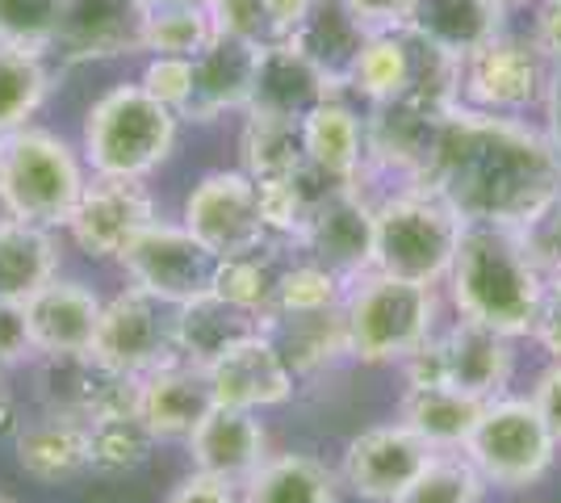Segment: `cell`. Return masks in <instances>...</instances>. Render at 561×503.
<instances>
[{
	"label": "cell",
	"mask_w": 561,
	"mask_h": 503,
	"mask_svg": "<svg viewBox=\"0 0 561 503\" xmlns=\"http://www.w3.org/2000/svg\"><path fill=\"white\" fill-rule=\"evenodd\" d=\"M0 399H4V365H0Z\"/></svg>",
	"instance_id": "db71d44e"
},
{
	"label": "cell",
	"mask_w": 561,
	"mask_h": 503,
	"mask_svg": "<svg viewBox=\"0 0 561 503\" xmlns=\"http://www.w3.org/2000/svg\"><path fill=\"white\" fill-rule=\"evenodd\" d=\"M549 59L537 43H519L499 34L494 43L461 59V105L482 114H524L549 89Z\"/></svg>",
	"instance_id": "7c38bea8"
},
{
	"label": "cell",
	"mask_w": 561,
	"mask_h": 503,
	"mask_svg": "<svg viewBox=\"0 0 561 503\" xmlns=\"http://www.w3.org/2000/svg\"><path fill=\"white\" fill-rule=\"evenodd\" d=\"M524 236H528V252L537 256L545 277H561V197L533 227H524Z\"/></svg>",
	"instance_id": "7bdbcfd3"
},
{
	"label": "cell",
	"mask_w": 561,
	"mask_h": 503,
	"mask_svg": "<svg viewBox=\"0 0 561 503\" xmlns=\"http://www.w3.org/2000/svg\"><path fill=\"white\" fill-rule=\"evenodd\" d=\"M126 282L142 294H151L164 307H185L193 298L214 289V256L206 243L188 231L185 222H164L156 218L130 240V248L117 256Z\"/></svg>",
	"instance_id": "9c48e42d"
},
{
	"label": "cell",
	"mask_w": 561,
	"mask_h": 503,
	"mask_svg": "<svg viewBox=\"0 0 561 503\" xmlns=\"http://www.w3.org/2000/svg\"><path fill=\"white\" fill-rule=\"evenodd\" d=\"M545 135L553 139V147L561 151V68L549 72V89H545Z\"/></svg>",
	"instance_id": "f907efd6"
},
{
	"label": "cell",
	"mask_w": 561,
	"mask_h": 503,
	"mask_svg": "<svg viewBox=\"0 0 561 503\" xmlns=\"http://www.w3.org/2000/svg\"><path fill=\"white\" fill-rule=\"evenodd\" d=\"M264 332V319L243 307H234L218 294H202L185 307H172V340H176V357L197 369H210L214 361L239 340Z\"/></svg>",
	"instance_id": "603a6c76"
},
{
	"label": "cell",
	"mask_w": 561,
	"mask_h": 503,
	"mask_svg": "<svg viewBox=\"0 0 561 503\" xmlns=\"http://www.w3.org/2000/svg\"><path fill=\"white\" fill-rule=\"evenodd\" d=\"M89 172L59 135L18 126L0 135V215L38 227H68Z\"/></svg>",
	"instance_id": "5b68a950"
},
{
	"label": "cell",
	"mask_w": 561,
	"mask_h": 503,
	"mask_svg": "<svg viewBox=\"0 0 561 503\" xmlns=\"http://www.w3.org/2000/svg\"><path fill=\"white\" fill-rule=\"evenodd\" d=\"M285 248H294V243L285 240H268L252 248V252H239V256H222L218 268H214V294L218 298H227L234 307H243V311L260 315V319H268V315L277 311V286H280V273H285Z\"/></svg>",
	"instance_id": "1f68e13d"
},
{
	"label": "cell",
	"mask_w": 561,
	"mask_h": 503,
	"mask_svg": "<svg viewBox=\"0 0 561 503\" xmlns=\"http://www.w3.org/2000/svg\"><path fill=\"white\" fill-rule=\"evenodd\" d=\"M214 18L206 4H181V9H156L147 18V34H142V50L151 55H181V59H197L202 50L214 43Z\"/></svg>",
	"instance_id": "8d00e7d4"
},
{
	"label": "cell",
	"mask_w": 561,
	"mask_h": 503,
	"mask_svg": "<svg viewBox=\"0 0 561 503\" xmlns=\"http://www.w3.org/2000/svg\"><path fill=\"white\" fill-rule=\"evenodd\" d=\"M440 298L436 286L402 282L369 268L344 294L352 361L365 365H407L436 335Z\"/></svg>",
	"instance_id": "3957f363"
},
{
	"label": "cell",
	"mask_w": 561,
	"mask_h": 503,
	"mask_svg": "<svg viewBox=\"0 0 561 503\" xmlns=\"http://www.w3.org/2000/svg\"><path fill=\"white\" fill-rule=\"evenodd\" d=\"M142 4L156 13V9H181V4H202V0H142Z\"/></svg>",
	"instance_id": "816d5d0a"
},
{
	"label": "cell",
	"mask_w": 561,
	"mask_h": 503,
	"mask_svg": "<svg viewBox=\"0 0 561 503\" xmlns=\"http://www.w3.org/2000/svg\"><path fill=\"white\" fill-rule=\"evenodd\" d=\"M239 503H340V479L310 454H268L239 487Z\"/></svg>",
	"instance_id": "4dcf8cb0"
},
{
	"label": "cell",
	"mask_w": 561,
	"mask_h": 503,
	"mask_svg": "<svg viewBox=\"0 0 561 503\" xmlns=\"http://www.w3.org/2000/svg\"><path fill=\"white\" fill-rule=\"evenodd\" d=\"M93 357L126 378H142L160 365H172L176 340H172V315H164V302H156L142 289H122L101 307L96 323Z\"/></svg>",
	"instance_id": "4fadbf2b"
},
{
	"label": "cell",
	"mask_w": 561,
	"mask_h": 503,
	"mask_svg": "<svg viewBox=\"0 0 561 503\" xmlns=\"http://www.w3.org/2000/svg\"><path fill=\"white\" fill-rule=\"evenodd\" d=\"M436 457L432 445H423L415 432L402 420L394 424H377L352 436L340 466V482L348 487L356 500L365 503H394L411 482L420 479V470Z\"/></svg>",
	"instance_id": "9a60e30c"
},
{
	"label": "cell",
	"mask_w": 561,
	"mask_h": 503,
	"mask_svg": "<svg viewBox=\"0 0 561 503\" xmlns=\"http://www.w3.org/2000/svg\"><path fill=\"white\" fill-rule=\"evenodd\" d=\"M181 222L210 248L218 261L252 252V248L273 240L268 227H264V215H260L256 181L243 168H234V172H227V168L222 172H206L185 197Z\"/></svg>",
	"instance_id": "8fae6325"
},
{
	"label": "cell",
	"mask_w": 561,
	"mask_h": 503,
	"mask_svg": "<svg viewBox=\"0 0 561 503\" xmlns=\"http://www.w3.org/2000/svg\"><path fill=\"white\" fill-rule=\"evenodd\" d=\"M214 411V386L210 374L172 361L139 378V395H135V415H139L147 432L156 441H188L193 428Z\"/></svg>",
	"instance_id": "7402d4cb"
},
{
	"label": "cell",
	"mask_w": 561,
	"mask_h": 503,
	"mask_svg": "<svg viewBox=\"0 0 561 503\" xmlns=\"http://www.w3.org/2000/svg\"><path fill=\"white\" fill-rule=\"evenodd\" d=\"M38 357L34 353V335H30V319H25L22 298L0 294V365H22V361Z\"/></svg>",
	"instance_id": "b9f144b4"
},
{
	"label": "cell",
	"mask_w": 561,
	"mask_h": 503,
	"mask_svg": "<svg viewBox=\"0 0 561 503\" xmlns=\"http://www.w3.org/2000/svg\"><path fill=\"white\" fill-rule=\"evenodd\" d=\"M264 43H248L234 34H214V43L193 59V89L181 110L185 122H214L231 110H248L256 64Z\"/></svg>",
	"instance_id": "d6986e66"
},
{
	"label": "cell",
	"mask_w": 561,
	"mask_h": 503,
	"mask_svg": "<svg viewBox=\"0 0 561 503\" xmlns=\"http://www.w3.org/2000/svg\"><path fill=\"white\" fill-rule=\"evenodd\" d=\"M0 503H13V500H4V495H0Z\"/></svg>",
	"instance_id": "11a10c76"
},
{
	"label": "cell",
	"mask_w": 561,
	"mask_h": 503,
	"mask_svg": "<svg viewBox=\"0 0 561 503\" xmlns=\"http://www.w3.org/2000/svg\"><path fill=\"white\" fill-rule=\"evenodd\" d=\"M214 403L222 408H243V411H264L280 408L294 399V382L298 374L289 369L285 353L277 348V340L268 332H256L248 340H239L234 348H227L214 361L210 369Z\"/></svg>",
	"instance_id": "e0dca14e"
},
{
	"label": "cell",
	"mask_w": 561,
	"mask_h": 503,
	"mask_svg": "<svg viewBox=\"0 0 561 503\" xmlns=\"http://www.w3.org/2000/svg\"><path fill=\"white\" fill-rule=\"evenodd\" d=\"M59 277V243L50 227L25 222V218H0V294L30 298L34 289Z\"/></svg>",
	"instance_id": "f546056e"
},
{
	"label": "cell",
	"mask_w": 561,
	"mask_h": 503,
	"mask_svg": "<svg viewBox=\"0 0 561 503\" xmlns=\"http://www.w3.org/2000/svg\"><path fill=\"white\" fill-rule=\"evenodd\" d=\"M59 0H0V43L30 55H50Z\"/></svg>",
	"instance_id": "f35d334b"
},
{
	"label": "cell",
	"mask_w": 561,
	"mask_h": 503,
	"mask_svg": "<svg viewBox=\"0 0 561 503\" xmlns=\"http://www.w3.org/2000/svg\"><path fill=\"white\" fill-rule=\"evenodd\" d=\"M365 38H369V30L344 9V0H319L310 9V18L289 34V43L328 76V84L335 93L352 84V72H356V59L365 50Z\"/></svg>",
	"instance_id": "83f0119b"
},
{
	"label": "cell",
	"mask_w": 561,
	"mask_h": 503,
	"mask_svg": "<svg viewBox=\"0 0 561 503\" xmlns=\"http://www.w3.org/2000/svg\"><path fill=\"white\" fill-rule=\"evenodd\" d=\"M328 96H335L328 76L319 72L289 38H277V43H264L260 47L256 84H252V101H248L243 114H252V118H277V122H302Z\"/></svg>",
	"instance_id": "44dd1931"
},
{
	"label": "cell",
	"mask_w": 561,
	"mask_h": 503,
	"mask_svg": "<svg viewBox=\"0 0 561 503\" xmlns=\"http://www.w3.org/2000/svg\"><path fill=\"white\" fill-rule=\"evenodd\" d=\"M18 466L34 482H68L93 470V432L76 415L47 411L38 424L18 428Z\"/></svg>",
	"instance_id": "484cf974"
},
{
	"label": "cell",
	"mask_w": 561,
	"mask_h": 503,
	"mask_svg": "<svg viewBox=\"0 0 561 503\" xmlns=\"http://www.w3.org/2000/svg\"><path fill=\"white\" fill-rule=\"evenodd\" d=\"M374 268L420 286H445L466 222L436 193L407 185L377 197Z\"/></svg>",
	"instance_id": "8992f818"
},
{
	"label": "cell",
	"mask_w": 561,
	"mask_h": 503,
	"mask_svg": "<svg viewBox=\"0 0 561 503\" xmlns=\"http://www.w3.org/2000/svg\"><path fill=\"white\" fill-rule=\"evenodd\" d=\"M314 4H319V0H264L273 43H277V38H289V34L310 18V9H314Z\"/></svg>",
	"instance_id": "681fc988"
},
{
	"label": "cell",
	"mask_w": 561,
	"mask_h": 503,
	"mask_svg": "<svg viewBox=\"0 0 561 503\" xmlns=\"http://www.w3.org/2000/svg\"><path fill=\"white\" fill-rule=\"evenodd\" d=\"M411 4H415V0H344V9H348L352 18L365 25L369 34H377V30H398V25H407V13H411Z\"/></svg>",
	"instance_id": "ee69618b"
},
{
	"label": "cell",
	"mask_w": 561,
	"mask_h": 503,
	"mask_svg": "<svg viewBox=\"0 0 561 503\" xmlns=\"http://www.w3.org/2000/svg\"><path fill=\"white\" fill-rule=\"evenodd\" d=\"M344 294H348V282L335 277L331 268L314 261H289L285 273H280L277 286V311L273 315H319V311H335L344 307ZM268 315V319H273Z\"/></svg>",
	"instance_id": "d590c367"
},
{
	"label": "cell",
	"mask_w": 561,
	"mask_h": 503,
	"mask_svg": "<svg viewBox=\"0 0 561 503\" xmlns=\"http://www.w3.org/2000/svg\"><path fill=\"white\" fill-rule=\"evenodd\" d=\"M239 487H231V482L214 479V475H202V470H193L188 479L176 482V491L168 495L164 503H239V495H234Z\"/></svg>",
	"instance_id": "f6af8a7d"
},
{
	"label": "cell",
	"mask_w": 561,
	"mask_h": 503,
	"mask_svg": "<svg viewBox=\"0 0 561 503\" xmlns=\"http://www.w3.org/2000/svg\"><path fill=\"white\" fill-rule=\"evenodd\" d=\"M515 374V340L486 323L461 319L448 332L432 335L415 357L407 361V382H448L461 395L491 403L507 395Z\"/></svg>",
	"instance_id": "ba28073f"
},
{
	"label": "cell",
	"mask_w": 561,
	"mask_h": 503,
	"mask_svg": "<svg viewBox=\"0 0 561 503\" xmlns=\"http://www.w3.org/2000/svg\"><path fill=\"white\" fill-rule=\"evenodd\" d=\"M151 9L142 0H59L50 55L68 64H96L139 55Z\"/></svg>",
	"instance_id": "2e32d148"
},
{
	"label": "cell",
	"mask_w": 561,
	"mask_h": 503,
	"mask_svg": "<svg viewBox=\"0 0 561 503\" xmlns=\"http://www.w3.org/2000/svg\"><path fill=\"white\" fill-rule=\"evenodd\" d=\"M202 4L214 18L218 34H234V38H248V43H273L264 0H202Z\"/></svg>",
	"instance_id": "60d3db41"
},
{
	"label": "cell",
	"mask_w": 561,
	"mask_h": 503,
	"mask_svg": "<svg viewBox=\"0 0 561 503\" xmlns=\"http://www.w3.org/2000/svg\"><path fill=\"white\" fill-rule=\"evenodd\" d=\"M139 84L156 101H164L168 110H185L188 89H193V59H181V55H151L147 68H142Z\"/></svg>",
	"instance_id": "ab89813d"
},
{
	"label": "cell",
	"mask_w": 561,
	"mask_h": 503,
	"mask_svg": "<svg viewBox=\"0 0 561 503\" xmlns=\"http://www.w3.org/2000/svg\"><path fill=\"white\" fill-rule=\"evenodd\" d=\"M374 215L377 202L360 185H335L306 210L294 248H302L306 261L323 264L352 286L356 277H365L374 268Z\"/></svg>",
	"instance_id": "30bf717a"
},
{
	"label": "cell",
	"mask_w": 561,
	"mask_h": 503,
	"mask_svg": "<svg viewBox=\"0 0 561 503\" xmlns=\"http://www.w3.org/2000/svg\"><path fill=\"white\" fill-rule=\"evenodd\" d=\"M494 4H503V9H512V4H524V0H494Z\"/></svg>",
	"instance_id": "f5cc1de1"
},
{
	"label": "cell",
	"mask_w": 561,
	"mask_h": 503,
	"mask_svg": "<svg viewBox=\"0 0 561 503\" xmlns=\"http://www.w3.org/2000/svg\"><path fill=\"white\" fill-rule=\"evenodd\" d=\"M264 332L277 340V348L285 353L289 369H294L298 378H302V374L331 369L335 361L352 357L344 307L319 311V315H273V319H264Z\"/></svg>",
	"instance_id": "f1b7e54d"
},
{
	"label": "cell",
	"mask_w": 561,
	"mask_h": 503,
	"mask_svg": "<svg viewBox=\"0 0 561 503\" xmlns=\"http://www.w3.org/2000/svg\"><path fill=\"white\" fill-rule=\"evenodd\" d=\"M185 445L193 470L231 487H243L268 461V432L260 424V411L222 408V403H214V411L193 428Z\"/></svg>",
	"instance_id": "ffe728a7"
},
{
	"label": "cell",
	"mask_w": 561,
	"mask_h": 503,
	"mask_svg": "<svg viewBox=\"0 0 561 503\" xmlns=\"http://www.w3.org/2000/svg\"><path fill=\"white\" fill-rule=\"evenodd\" d=\"M503 4L494 0H415L407 30L453 59H469L503 34Z\"/></svg>",
	"instance_id": "cb8c5ba5"
},
{
	"label": "cell",
	"mask_w": 561,
	"mask_h": 503,
	"mask_svg": "<svg viewBox=\"0 0 561 503\" xmlns=\"http://www.w3.org/2000/svg\"><path fill=\"white\" fill-rule=\"evenodd\" d=\"M482 399L461 395L448 382H407L398 399V420L436 454H461L473 424L482 420Z\"/></svg>",
	"instance_id": "d4e9b609"
},
{
	"label": "cell",
	"mask_w": 561,
	"mask_h": 503,
	"mask_svg": "<svg viewBox=\"0 0 561 503\" xmlns=\"http://www.w3.org/2000/svg\"><path fill=\"white\" fill-rule=\"evenodd\" d=\"M528 399L537 403V411L545 415V424H549V432L558 436V445H561V361H549V365L540 369Z\"/></svg>",
	"instance_id": "bcb514c9"
},
{
	"label": "cell",
	"mask_w": 561,
	"mask_h": 503,
	"mask_svg": "<svg viewBox=\"0 0 561 503\" xmlns=\"http://www.w3.org/2000/svg\"><path fill=\"white\" fill-rule=\"evenodd\" d=\"M239 160H243V172L256 185H264V181H294L306 168L302 122L252 118L248 114L243 135H239Z\"/></svg>",
	"instance_id": "d6a6232c"
},
{
	"label": "cell",
	"mask_w": 561,
	"mask_h": 503,
	"mask_svg": "<svg viewBox=\"0 0 561 503\" xmlns=\"http://www.w3.org/2000/svg\"><path fill=\"white\" fill-rule=\"evenodd\" d=\"M151 222H156V197L147 193L142 181L93 172L68 218V236L84 256L117 261L130 248V240Z\"/></svg>",
	"instance_id": "5bb4252c"
},
{
	"label": "cell",
	"mask_w": 561,
	"mask_h": 503,
	"mask_svg": "<svg viewBox=\"0 0 561 503\" xmlns=\"http://www.w3.org/2000/svg\"><path fill=\"white\" fill-rule=\"evenodd\" d=\"M306 164L340 185H360L365 176V118H356L344 101L328 96L302 118Z\"/></svg>",
	"instance_id": "4316f807"
},
{
	"label": "cell",
	"mask_w": 561,
	"mask_h": 503,
	"mask_svg": "<svg viewBox=\"0 0 561 503\" xmlns=\"http://www.w3.org/2000/svg\"><path fill=\"white\" fill-rule=\"evenodd\" d=\"M89 432H93V470H101V475L135 470V466L147 461L151 445H156V436L147 432V424L135 411L96 420V424H89Z\"/></svg>",
	"instance_id": "74e56055"
},
{
	"label": "cell",
	"mask_w": 561,
	"mask_h": 503,
	"mask_svg": "<svg viewBox=\"0 0 561 503\" xmlns=\"http://www.w3.org/2000/svg\"><path fill=\"white\" fill-rule=\"evenodd\" d=\"M486 479L466 454H436L394 503H482Z\"/></svg>",
	"instance_id": "e575fe53"
},
{
	"label": "cell",
	"mask_w": 561,
	"mask_h": 503,
	"mask_svg": "<svg viewBox=\"0 0 561 503\" xmlns=\"http://www.w3.org/2000/svg\"><path fill=\"white\" fill-rule=\"evenodd\" d=\"M420 190L436 193L461 222L533 227L561 197V151L512 114L457 105L436 126Z\"/></svg>",
	"instance_id": "6da1fadb"
},
{
	"label": "cell",
	"mask_w": 561,
	"mask_h": 503,
	"mask_svg": "<svg viewBox=\"0 0 561 503\" xmlns=\"http://www.w3.org/2000/svg\"><path fill=\"white\" fill-rule=\"evenodd\" d=\"M181 114L142 84H117L84 114V164L101 176L147 181L176 147Z\"/></svg>",
	"instance_id": "277c9868"
},
{
	"label": "cell",
	"mask_w": 561,
	"mask_h": 503,
	"mask_svg": "<svg viewBox=\"0 0 561 503\" xmlns=\"http://www.w3.org/2000/svg\"><path fill=\"white\" fill-rule=\"evenodd\" d=\"M101 298L93 286L76 277H55L25 298V319L34 335L38 357H84L93 353L96 323H101Z\"/></svg>",
	"instance_id": "ac0fdd59"
},
{
	"label": "cell",
	"mask_w": 561,
	"mask_h": 503,
	"mask_svg": "<svg viewBox=\"0 0 561 503\" xmlns=\"http://www.w3.org/2000/svg\"><path fill=\"white\" fill-rule=\"evenodd\" d=\"M545 289L549 277L528 252L524 227L466 222V236L448 268V294L461 319L486 323L512 340L533 335L545 307Z\"/></svg>",
	"instance_id": "7a4b0ae2"
},
{
	"label": "cell",
	"mask_w": 561,
	"mask_h": 503,
	"mask_svg": "<svg viewBox=\"0 0 561 503\" xmlns=\"http://www.w3.org/2000/svg\"><path fill=\"white\" fill-rule=\"evenodd\" d=\"M461 454L473 461V470L486 479V487L524 491L553 470L558 436L549 432L533 399L499 395L482 408V420L473 424Z\"/></svg>",
	"instance_id": "52a82bcc"
},
{
	"label": "cell",
	"mask_w": 561,
	"mask_h": 503,
	"mask_svg": "<svg viewBox=\"0 0 561 503\" xmlns=\"http://www.w3.org/2000/svg\"><path fill=\"white\" fill-rule=\"evenodd\" d=\"M537 344L549 353L553 361H561V277H549V289H545V307H540L537 319Z\"/></svg>",
	"instance_id": "7dc6e473"
},
{
	"label": "cell",
	"mask_w": 561,
	"mask_h": 503,
	"mask_svg": "<svg viewBox=\"0 0 561 503\" xmlns=\"http://www.w3.org/2000/svg\"><path fill=\"white\" fill-rule=\"evenodd\" d=\"M50 89V72L43 55H30L0 43V135L18 130L43 105Z\"/></svg>",
	"instance_id": "836d02e7"
},
{
	"label": "cell",
	"mask_w": 561,
	"mask_h": 503,
	"mask_svg": "<svg viewBox=\"0 0 561 503\" xmlns=\"http://www.w3.org/2000/svg\"><path fill=\"white\" fill-rule=\"evenodd\" d=\"M533 43L549 59V68H561V0H540Z\"/></svg>",
	"instance_id": "c3c4849f"
}]
</instances>
